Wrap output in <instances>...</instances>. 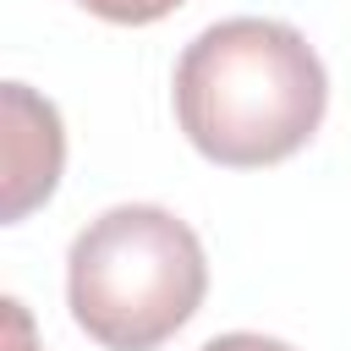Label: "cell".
Instances as JSON below:
<instances>
[{
    "label": "cell",
    "instance_id": "cell-4",
    "mask_svg": "<svg viewBox=\"0 0 351 351\" xmlns=\"http://www.w3.org/2000/svg\"><path fill=\"white\" fill-rule=\"evenodd\" d=\"M77 5L115 27H148V22H165L170 11H181L186 0H77Z\"/></svg>",
    "mask_w": 351,
    "mask_h": 351
},
{
    "label": "cell",
    "instance_id": "cell-3",
    "mask_svg": "<svg viewBox=\"0 0 351 351\" xmlns=\"http://www.w3.org/2000/svg\"><path fill=\"white\" fill-rule=\"evenodd\" d=\"M0 219L16 225L27 219L38 203H49V192L60 186V165H66V126L60 110L49 99H38L27 82H5L0 88Z\"/></svg>",
    "mask_w": 351,
    "mask_h": 351
},
{
    "label": "cell",
    "instance_id": "cell-6",
    "mask_svg": "<svg viewBox=\"0 0 351 351\" xmlns=\"http://www.w3.org/2000/svg\"><path fill=\"white\" fill-rule=\"evenodd\" d=\"M203 351H291L285 340H274V335H252V329H236V335H214Z\"/></svg>",
    "mask_w": 351,
    "mask_h": 351
},
{
    "label": "cell",
    "instance_id": "cell-2",
    "mask_svg": "<svg viewBox=\"0 0 351 351\" xmlns=\"http://www.w3.org/2000/svg\"><path fill=\"white\" fill-rule=\"evenodd\" d=\"M208 291V258L186 219L159 203H115L66 252V302L104 351L165 346Z\"/></svg>",
    "mask_w": 351,
    "mask_h": 351
},
{
    "label": "cell",
    "instance_id": "cell-5",
    "mask_svg": "<svg viewBox=\"0 0 351 351\" xmlns=\"http://www.w3.org/2000/svg\"><path fill=\"white\" fill-rule=\"evenodd\" d=\"M0 318H5V340H0V351H38V340H33V318H27V307H22L16 296L0 302Z\"/></svg>",
    "mask_w": 351,
    "mask_h": 351
},
{
    "label": "cell",
    "instance_id": "cell-1",
    "mask_svg": "<svg viewBox=\"0 0 351 351\" xmlns=\"http://www.w3.org/2000/svg\"><path fill=\"white\" fill-rule=\"evenodd\" d=\"M329 77L318 49L274 16H225L176 60V121L225 170H263L324 126Z\"/></svg>",
    "mask_w": 351,
    "mask_h": 351
}]
</instances>
